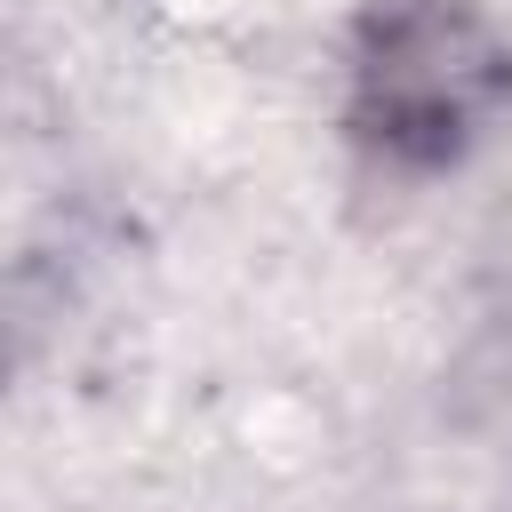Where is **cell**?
Instances as JSON below:
<instances>
[{
  "mask_svg": "<svg viewBox=\"0 0 512 512\" xmlns=\"http://www.w3.org/2000/svg\"><path fill=\"white\" fill-rule=\"evenodd\" d=\"M360 88H368V128L392 152L440 160L504 96V56L488 48V32L464 8L416 0V8H392L376 24V48L360 64Z\"/></svg>",
  "mask_w": 512,
  "mask_h": 512,
  "instance_id": "6da1fadb",
  "label": "cell"
}]
</instances>
